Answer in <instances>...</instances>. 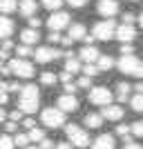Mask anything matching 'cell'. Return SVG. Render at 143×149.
Segmentation results:
<instances>
[{"label":"cell","mask_w":143,"mask_h":149,"mask_svg":"<svg viewBox=\"0 0 143 149\" xmlns=\"http://www.w3.org/2000/svg\"><path fill=\"white\" fill-rule=\"evenodd\" d=\"M116 67H118V71L125 74V76L143 78V62L139 60L134 54H121V60L116 62Z\"/></svg>","instance_id":"obj_1"},{"label":"cell","mask_w":143,"mask_h":149,"mask_svg":"<svg viewBox=\"0 0 143 149\" xmlns=\"http://www.w3.org/2000/svg\"><path fill=\"white\" fill-rule=\"evenodd\" d=\"M40 120H43L45 127H49V129H58L65 125V111H63L61 107H45L43 113H40Z\"/></svg>","instance_id":"obj_2"},{"label":"cell","mask_w":143,"mask_h":149,"mask_svg":"<svg viewBox=\"0 0 143 149\" xmlns=\"http://www.w3.org/2000/svg\"><path fill=\"white\" fill-rule=\"evenodd\" d=\"M65 134H67V140H72L74 147H78V149L89 145V134H87L83 127H78V125H67V127H65Z\"/></svg>","instance_id":"obj_3"},{"label":"cell","mask_w":143,"mask_h":149,"mask_svg":"<svg viewBox=\"0 0 143 149\" xmlns=\"http://www.w3.org/2000/svg\"><path fill=\"white\" fill-rule=\"evenodd\" d=\"M92 33H94L96 40H112V38L116 36V25H114L112 18H105V20H101V22L94 25Z\"/></svg>","instance_id":"obj_4"},{"label":"cell","mask_w":143,"mask_h":149,"mask_svg":"<svg viewBox=\"0 0 143 149\" xmlns=\"http://www.w3.org/2000/svg\"><path fill=\"white\" fill-rule=\"evenodd\" d=\"M9 69H11V74L16 76V78H31V76L36 74L34 65H31L29 60H25V58L11 60V62H9Z\"/></svg>","instance_id":"obj_5"},{"label":"cell","mask_w":143,"mask_h":149,"mask_svg":"<svg viewBox=\"0 0 143 149\" xmlns=\"http://www.w3.org/2000/svg\"><path fill=\"white\" fill-rule=\"evenodd\" d=\"M87 98H89V102L92 105H99V107H105L112 102V91L107 87H92L89 91H87Z\"/></svg>","instance_id":"obj_6"},{"label":"cell","mask_w":143,"mask_h":149,"mask_svg":"<svg viewBox=\"0 0 143 149\" xmlns=\"http://www.w3.org/2000/svg\"><path fill=\"white\" fill-rule=\"evenodd\" d=\"M69 13L67 11H51V16L47 18V27H49L51 31H61L65 29V27H69Z\"/></svg>","instance_id":"obj_7"},{"label":"cell","mask_w":143,"mask_h":149,"mask_svg":"<svg viewBox=\"0 0 143 149\" xmlns=\"http://www.w3.org/2000/svg\"><path fill=\"white\" fill-rule=\"evenodd\" d=\"M63 54L58 49H54V47H38L36 51H34V58H36V62H40V65H47V62L56 60V58H61Z\"/></svg>","instance_id":"obj_8"},{"label":"cell","mask_w":143,"mask_h":149,"mask_svg":"<svg viewBox=\"0 0 143 149\" xmlns=\"http://www.w3.org/2000/svg\"><path fill=\"white\" fill-rule=\"evenodd\" d=\"M56 105L61 107L65 113H74L76 109H78V98H76L74 93H63L61 98H58Z\"/></svg>","instance_id":"obj_9"},{"label":"cell","mask_w":143,"mask_h":149,"mask_svg":"<svg viewBox=\"0 0 143 149\" xmlns=\"http://www.w3.org/2000/svg\"><path fill=\"white\" fill-rule=\"evenodd\" d=\"M96 9H99V13L103 18H114L118 13V2L116 0H99Z\"/></svg>","instance_id":"obj_10"},{"label":"cell","mask_w":143,"mask_h":149,"mask_svg":"<svg viewBox=\"0 0 143 149\" xmlns=\"http://www.w3.org/2000/svg\"><path fill=\"white\" fill-rule=\"evenodd\" d=\"M114 38H118L121 42H132V40L137 38V29H134L132 25H125L123 22L121 27H116V36Z\"/></svg>","instance_id":"obj_11"},{"label":"cell","mask_w":143,"mask_h":149,"mask_svg":"<svg viewBox=\"0 0 143 149\" xmlns=\"http://www.w3.org/2000/svg\"><path fill=\"white\" fill-rule=\"evenodd\" d=\"M101 113H103V118H105V120H121L125 116V109H123V107H118V105H105Z\"/></svg>","instance_id":"obj_12"},{"label":"cell","mask_w":143,"mask_h":149,"mask_svg":"<svg viewBox=\"0 0 143 149\" xmlns=\"http://www.w3.org/2000/svg\"><path fill=\"white\" fill-rule=\"evenodd\" d=\"M18 11L25 16V18H29V16H36L38 11V2L36 0H20L18 2Z\"/></svg>","instance_id":"obj_13"},{"label":"cell","mask_w":143,"mask_h":149,"mask_svg":"<svg viewBox=\"0 0 143 149\" xmlns=\"http://www.w3.org/2000/svg\"><path fill=\"white\" fill-rule=\"evenodd\" d=\"M13 29H16V27H13V20L7 18V13H0V40H2V38H9L13 33Z\"/></svg>","instance_id":"obj_14"},{"label":"cell","mask_w":143,"mask_h":149,"mask_svg":"<svg viewBox=\"0 0 143 149\" xmlns=\"http://www.w3.org/2000/svg\"><path fill=\"white\" fill-rule=\"evenodd\" d=\"M92 149H114V136L101 134V136L92 143Z\"/></svg>","instance_id":"obj_15"},{"label":"cell","mask_w":143,"mask_h":149,"mask_svg":"<svg viewBox=\"0 0 143 149\" xmlns=\"http://www.w3.org/2000/svg\"><path fill=\"white\" fill-rule=\"evenodd\" d=\"M81 58H83L85 62H96V60L101 58V51L96 49L94 45H85V47L81 49Z\"/></svg>","instance_id":"obj_16"},{"label":"cell","mask_w":143,"mask_h":149,"mask_svg":"<svg viewBox=\"0 0 143 149\" xmlns=\"http://www.w3.org/2000/svg\"><path fill=\"white\" fill-rule=\"evenodd\" d=\"M38 102H40V98H23V96H20L18 107H20V109H23L25 113H36Z\"/></svg>","instance_id":"obj_17"},{"label":"cell","mask_w":143,"mask_h":149,"mask_svg":"<svg viewBox=\"0 0 143 149\" xmlns=\"http://www.w3.org/2000/svg\"><path fill=\"white\" fill-rule=\"evenodd\" d=\"M20 40L25 45H36L38 40H40V33H38V29H34V27H29V29L20 31Z\"/></svg>","instance_id":"obj_18"},{"label":"cell","mask_w":143,"mask_h":149,"mask_svg":"<svg viewBox=\"0 0 143 149\" xmlns=\"http://www.w3.org/2000/svg\"><path fill=\"white\" fill-rule=\"evenodd\" d=\"M103 113H87L85 118H83V123H85V127H89V129H99V127H103Z\"/></svg>","instance_id":"obj_19"},{"label":"cell","mask_w":143,"mask_h":149,"mask_svg":"<svg viewBox=\"0 0 143 149\" xmlns=\"http://www.w3.org/2000/svg\"><path fill=\"white\" fill-rule=\"evenodd\" d=\"M67 36H72L74 40H85V36H87V29H85V25H81V22H76V25H69Z\"/></svg>","instance_id":"obj_20"},{"label":"cell","mask_w":143,"mask_h":149,"mask_svg":"<svg viewBox=\"0 0 143 149\" xmlns=\"http://www.w3.org/2000/svg\"><path fill=\"white\" fill-rule=\"evenodd\" d=\"M56 80H58V76L54 74V71H43V74H40V85H43V87H54Z\"/></svg>","instance_id":"obj_21"},{"label":"cell","mask_w":143,"mask_h":149,"mask_svg":"<svg viewBox=\"0 0 143 149\" xmlns=\"http://www.w3.org/2000/svg\"><path fill=\"white\" fill-rule=\"evenodd\" d=\"M20 96H23V98H40V91H38L36 85H23Z\"/></svg>","instance_id":"obj_22"},{"label":"cell","mask_w":143,"mask_h":149,"mask_svg":"<svg viewBox=\"0 0 143 149\" xmlns=\"http://www.w3.org/2000/svg\"><path fill=\"white\" fill-rule=\"evenodd\" d=\"M20 0H0V13H13Z\"/></svg>","instance_id":"obj_23"},{"label":"cell","mask_w":143,"mask_h":149,"mask_svg":"<svg viewBox=\"0 0 143 149\" xmlns=\"http://www.w3.org/2000/svg\"><path fill=\"white\" fill-rule=\"evenodd\" d=\"M130 91H132V87L128 82H118L116 85V98L118 100H128L130 98Z\"/></svg>","instance_id":"obj_24"},{"label":"cell","mask_w":143,"mask_h":149,"mask_svg":"<svg viewBox=\"0 0 143 149\" xmlns=\"http://www.w3.org/2000/svg\"><path fill=\"white\" fill-rule=\"evenodd\" d=\"M65 69L72 71V74H78V71H83V65H81V60H76L74 56H69L67 60H65Z\"/></svg>","instance_id":"obj_25"},{"label":"cell","mask_w":143,"mask_h":149,"mask_svg":"<svg viewBox=\"0 0 143 149\" xmlns=\"http://www.w3.org/2000/svg\"><path fill=\"white\" fill-rule=\"evenodd\" d=\"M96 65H99V69H101V71H110V69H112L114 65H116V62H114L110 56H103V54H101V58L96 60Z\"/></svg>","instance_id":"obj_26"},{"label":"cell","mask_w":143,"mask_h":149,"mask_svg":"<svg viewBox=\"0 0 143 149\" xmlns=\"http://www.w3.org/2000/svg\"><path fill=\"white\" fill-rule=\"evenodd\" d=\"M11 49H13V42L9 38H2V40H0V58H9Z\"/></svg>","instance_id":"obj_27"},{"label":"cell","mask_w":143,"mask_h":149,"mask_svg":"<svg viewBox=\"0 0 143 149\" xmlns=\"http://www.w3.org/2000/svg\"><path fill=\"white\" fill-rule=\"evenodd\" d=\"M83 74L85 76H96V74H101V69H99L96 62H85V65H83Z\"/></svg>","instance_id":"obj_28"},{"label":"cell","mask_w":143,"mask_h":149,"mask_svg":"<svg viewBox=\"0 0 143 149\" xmlns=\"http://www.w3.org/2000/svg\"><path fill=\"white\" fill-rule=\"evenodd\" d=\"M29 138H31V143H40L45 138V131L40 129V127H31L29 129Z\"/></svg>","instance_id":"obj_29"},{"label":"cell","mask_w":143,"mask_h":149,"mask_svg":"<svg viewBox=\"0 0 143 149\" xmlns=\"http://www.w3.org/2000/svg\"><path fill=\"white\" fill-rule=\"evenodd\" d=\"M130 105H132V109H134V111L141 113V111H143V93H137V96H132Z\"/></svg>","instance_id":"obj_30"},{"label":"cell","mask_w":143,"mask_h":149,"mask_svg":"<svg viewBox=\"0 0 143 149\" xmlns=\"http://www.w3.org/2000/svg\"><path fill=\"white\" fill-rule=\"evenodd\" d=\"M116 134H118V136H123L125 143H128L130 136H132V125H118V127H116Z\"/></svg>","instance_id":"obj_31"},{"label":"cell","mask_w":143,"mask_h":149,"mask_svg":"<svg viewBox=\"0 0 143 149\" xmlns=\"http://www.w3.org/2000/svg\"><path fill=\"white\" fill-rule=\"evenodd\" d=\"M40 2H43V7L49 9V11H58L61 5H63V0H40Z\"/></svg>","instance_id":"obj_32"},{"label":"cell","mask_w":143,"mask_h":149,"mask_svg":"<svg viewBox=\"0 0 143 149\" xmlns=\"http://www.w3.org/2000/svg\"><path fill=\"white\" fill-rule=\"evenodd\" d=\"M16 54L18 56H23V58H29V56H34V51H31V45H20V47H16Z\"/></svg>","instance_id":"obj_33"},{"label":"cell","mask_w":143,"mask_h":149,"mask_svg":"<svg viewBox=\"0 0 143 149\" xmlns=\"http://www.w3.org/2000/svg\"><path fill=\"white\" fill-rule=\"evenodd\" d=\"M13 140H16V145H18V147H27V145L31 143V138H29V134H18V136L13 138Z\"/></svg>","instance_id":"obj_34"},{"label":"cell","mask_w":143,"mask_h":149,"mask_svg":"<svg viewBox=\"0 0 143 149\" xmlns=\"http://www.w3.org/2000/svg\"><path fill=\"white\" fill-rule=\"evenodd\" d=\"M13 145H16V140L9 136H0V149H13Z\"/></svg>","instance_id":"obj_35"},{"label":"cell","mask_w":143,"mask_h":149,"mask_svg":"<svg viewBox=\"0 0 143 149\" xmlns=\"http://www.w3.org/2000/svg\"><path fill=\"white\" fill-rule=\"evenodd\" d=\"M132 136L143 138V120H137V123H132Z\"/></svg>","instance_id":"obj_36"},{"label":"cell","mask_w":143,"mask_h":149,"mask_svg":"<svg viewBox=\"0 0 143 149\" xmlns=\"http://www.w3.org/2000/svg\"><path fill=\"white\" fill-rule=\"evenodd\" d=\"M78 87L81 89H92V76H83L78 80Z\"/></svg>","instance_id":"obj_37"},{"label":"cell","mask_w":143,"mask_h":149,"mask_svg":"<svg viewBox=\"0 0 143 149\" xmlns=\"http://www.w3.org/2000/svg\"><path fill=\"white\" fill-rule=\"evenodd\" d=\"M58 143H54V140H49V138H43L40 140V149H56Z\"/></svg>","instance_id":"obj_38"},{"label":"cell","mask_w":143,"mask_h":149,"mask_svg":"<svg viewBox=\"0 0 143 149\" xmlns=\"http://www.w3.org/2000/svg\"><path fill=\"white\" fill-rule=\"evenodd\" d=\"M5 129L9 131V134L18 131V120H7V123H5Z\"/></svg>","instance_id":"obj_39"},{"label":"cell","mask_w":143,"mask_h":149,"mask_svg":"<svg viewBox=\"0 0 143 149\" xmlns=\"http://www.w3.org/2000/svg\"><path fill=\"white\" fill-rule=\"evenodd\" d=\"M47 40H49L51 45H56V42H63V38H61V33H58V31H51L49 36H47Z\"/></svg>","instance_id":"obj_40"},{"label":"cell","mask_w":143,"mask_h":149,"mask_svg":"<svg viewBox=\"0 0 143 149\" xmlns=\"http://www.w3.org/2000/svg\"><path fill=\"white\" fill-rule=\"evenodd\" d=\"M121 54H134V45L132 42H123L121 45Z\"/></svg>","instance_id":"obj_41"},{"label":"cell","mask_w":143,"mask_h":149,"mask_svg":"<svg viewBox=\"0 0 143 149\" xmlns=\"http://www.w3.org/2000/svg\"><path fill=\"white\" fill-rule=\"evenodd\" d=\"M63 89H65L67 93H76V89H81V87H78V82H76V85H74V82H65V87H63Z\"/></svg>","instance_id":"obj_42"},{"label":"cell","mask_w":143,"mask_h":149,"mask_svg":"<svg viewBox=\"0 0 143 149\" xmlns=\"http://www.w3.org/2000/svg\"><path fill=\"white\" fill-rule=\"evenodd\" d=\"M23 113H25V111H23L20 107H18V109H13V111H11V120H18V123H20V120H23Z\"/></svg>","instance_id":"obj_43"},{"label":"cell","mask_w":143,"mask_h":149,"mask_svg":"<svg viewBox=\"0 0 143 149\" xmlns=\"http://www.w3.org/2000/svg\"><path fill=\"white\" fill-rule=\"evenodd\" d=\"M56 149H74V143L72 140H63V143L56 145Z\"/></svg>","instance_id":"obj_44"},{"label":"cell","mask_w":143,"mask_h":149,"mask_svg":"<svg viewBox=\"0 0 143 149\" xmlns=\"http://www.w3.org/2000/svg\"><path fill=\"white\" fill-rule=\"evenodd\" d=\"M43 25V20H38L36 16H29V27H34V29H38V27Z\"/></svg>","instance_id":"obj_45"},{"label":"cell","mask_w":143,"mask_h":149,"mask_svg":"<svg viewBox=\"0 0 143 149\" xmlns=\"http://www.w3.org/2000/svg\"><path fill=\"white\" fill-rule=\"evenodd\" d=\"M123 149H143V145H139V143H132V140H128V143L123 145Z\"/></svg>","instance_id":"obj_46"},{"label":"cell","mask_w":143,"mask_h":149,"mask_svg":"<svg viewBox=\"0 0 143 149\" xmlns=\"http://www.w3.org/2000/svg\"><path fill=\"white\" fill-rule=\"evenodd\" d=\"M61 80H63V82H69V80H72V71H67V69H65V71H61Z\"/></svg>","instance_id":"obj_47"},{"label":"cell","mask_w":143,"mask_h":149,"mask_svg":"<svg viewBox=\"0 0 143 149\" xmlns=\"http://www.w3.org/2000/svg\"><path fill=\"white\" fill-rule=\"evenodd\" d=\"M123 22L125 25H132L134 22V13H123Z\"/></svg>","instance_id":"obj_48"},{"label":"cell","mask_w":143,"mask_h":149,"mask_svg":"<svg viewBox=\"0 0 143 149\" xmlns=\"http://www.w3.org/2000/svg\"><path fill=\"white\" fill-rule=\"evenodd\" d=\"M87 0H67V5H72V7H76V9H78V7H83L85 5Z\"/></svg>","instance_id":"obj_49"},{"label":"cell","mask_w":143,"mask_h":149,"mask_svg":"<svg viewBox=\"0 0 143 149\" xmlns=\"http://www.w3.org/2000/svg\"><path fill=\"white\" fill-rule=\"evenodd\" d=\"M74 42H76V40H74L72 36H65V38H63V45H65V47H72Z\"/></svg>","instance_id":"obj_50"},{"label":"cell","mask_w":143,"mask_h":149,"mask_svg":"<svg viewBox=\"0 0 143 149\" xmlns=\"http://www.w3.org/2000/svg\"><path fill=\"white\" fill-rule=\"evenodd\" d=\"M23 125H25L27 129H31V127H36V123H34V118H25V120H23Z\"/></svg>","instance_id":"obj_51"},{"label":"cell","mask_w":143,"mask_h":149,"mask_svg":"<svg viewBox=\"0 0 143 149\" xmlns=\"http://www.w3.org/2000/svg\"><path fill=\"white\" fill-rule=\"evenodd\" d=\"M20 89L23 87H20L18 82H9V91H20Z\"/></svg>","instance_id":"obj_52"},{"label":"cell","mask_w":143,"mask_h":149,"mask_svg":"<svg viewBox=\"0 0 143 149\" xmlns=\"http://www.w3.org/2000/svg\"><path fill=\"white\" fill-rule=\"evenodd\" d=\"M7 100H9L7 91H0V105H7Z\"/></svg>","instance_id":"obj_53"},{"label":"cell","mask_w":143,"mask_h":149,"mask_svg":"<svg viewBox=\"0 0 143 149\" xmlns=\"http://www.w3.org/2000/svg\"><path fill=\"white\" fill-rule=\"evenodd\" d=\"M0 91H7V93H9V82H0Z\"/></svg>","instance_id":"obj_54"},{"label":"cell","mask_w":143,"mask_h":149,"mask_svg":"<svg viewBox=\"0 0 143 149\" xmlns=\"http://www.w3.org/2000/svg\"><path fill=\"white\" fill-rule=\"evenodd\" d=\"M134 91H139V93H143V82H137V85H134Z\"/></svg>","instance_id":"obj_55"},{"label":"cell","mask_w":143,"mask_h":149,"mask_svg":"<svg viewBox=\"0 0 143 149\" xmlns=\"http://www.w3.org/2000/svg\"><path fill=\"white\" fill-rule=\"evenodd\" d=\"M0 123H5V109H2V105H0Z\"/></svg>","instance_id":"obj_56"},{"label":"cell","mask_w":143,"mask_h":149,"mask_svg":"<svg viewBox=\"0 0 143 149\" xmlns=\"http://www.w3.org/2000/svg\"><path fill=\"white\" fill-rule=\"evenodd\" d=\"M139 25H141V29H143V13L139 16Z\"/></svg>","instance_id":"obj_57"},{"label":"cell","mask_w":143,"mask_h":149,"mask_svg":"<svg viewBox=\"0 0 143 149\" xmlns=\"http://www.w3.org/2000/svg\"><path fill=\"white\" fill-rule=\"evenodd\" d=\"M23 149H40V147H29V145H27V147H23Z\"/></svg>","instance_id":"obj_58"},{"label":"cell","mask_w":143,"mask_h":149,"mask_svg":"<svg viewBox=\"0 0 143 149\" xmlns=\"http://www.w3.org/2000/svg\"><path fill=\"white\" fill-rule=\"evenodd\" d=\"M0 71H2V58H0Z\"/></svg>","instance_id":"obj_59"}]
</instances>
